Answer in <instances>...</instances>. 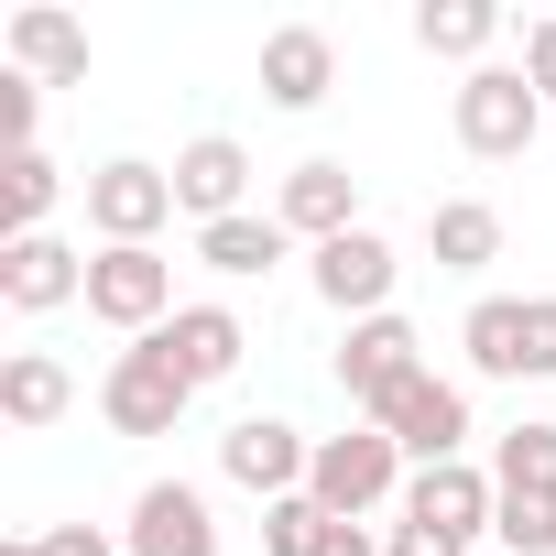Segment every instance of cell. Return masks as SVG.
Segmentation results:
<instances>
[{"label": "cell", "mask_w": 556, "mask_h": 556, "mask_svg": "<svg viewBox=\"0 0 556 556\" xmlns=\"http://www.w3.org/2000/svg\"><path fill=\"white\" fill-rule=\"evenodd\" d=\"M317 556H382V534H371V523H328V545H317Z\"/></svg>", "instance_id": "1f68e13d"}, {"label": "cell", "mask_w": 556, "mask_h": 556, "mask_svg": "<svg viewBox=\"0 0 556 556\" xmlns=\"http://www.w3.org/2000/svg\"><path fill=\"white\" fill-rule=\"evenodd\" d=\"M55 197H66L55 153H45V142H34V153H12V164H0V240H34V229L55 218Z\"/></svg>", "instance_id": "7402d4cb"}, {"label": "cell", "mask_w": 556, "mask_h": 556, "mask_svg": "<svg viewBox=\"0 0 556 556\" xmlns=\"http://www.w3.org/2000/svg\"><path fill=\"white\" fill-rule=\"evenodd\" d=\"M523 382H556V295H523Z\"/></svg>", "instance_id": "83f0119b"}, {"label": "cell", "mask_w": 556, "mask_h": 556, "mask_svg": "<svg viewBox=\"0 0 556 556\" xmlns=\"http://www.w3.org/2000/svg\"><path fill=\"white\" fill-rule=\"evenodd\" d=\"M415 469H447V458H469V382H447V371H415L382 415H371Z\"/></svg>", "instance_id": "5b68a950"}, {"label": "cell", "mask_w": 556, "mask_h": 556, "mask_svg": "<svg viewBox=\"0 0 556 556\" xmlns=\"http://www.w3.org/2000/svg\"><path fill=\"white\" fill-rule=\"evenodd\" d=\"M0 556H121V545H110L99 523H55V534H12Z\"/></svg>", "instance_id": "4316f807"}, {"label": "cell", "mask_w": 556, "mask_h": 556, "mask_svg": "<svg viewBox=\"0 0 556 556\" xmlns=\"http://www.w3.org/2000/svg\"><path fill=\"white\" fill-rule=\"evenodd\" d=\"M426 251H437V273H491L502 262V207L491 197H437L426 207Z\"/></svg>", "instance_id": "ac0fdd59"}, {"label": "cell", "mask_w": 556, "mask_h": 556, "mask_svg": "<svg viewBox=\"0 0 556 556\" xmlns=\"http://www.w3.org/2000/svg\"><path fill=\"white\" fill-rule=\"evenodd\" d=\"M523 77H534V99H556V12L523 23Z\"/></svg>", "instance_id": "f546056e"}, {"label": "cell", "mask_w": 556, "mask_h": 556, "mask_svg": "<svg viewBox=\"0 0 556 556\" xmlns=\"http://www.w3.org/2000/svg\"><path fill=\"white\" fill-rule=\"evenodd\" d=\"M339 88V45L317 23H285V34H262V99L273 110H317Z\"/></svg>", "instance_id": "2e32d148"}, {"label": "cell", "mask_w": 556, "mask_h": 556, "mask_svg": "<svg viewBox=\"0 0 556 556\" xmlns=\"http://www.w3.org/2000/svg\"><path fill=\"white\" fill-rule=\"evenodd\" d=\"M458 350H469L480 382H523V295H480L469 328H458Z\"/></svg>", "instance_id": "44dd1931"}, {"label": "cell", "mask_w": 556, "mask_h": 556, "mask_svg": "<svg viewBox=\"0 0 556 556\" xmlns=\"http://www.w3.org/2000/svg\"><path fill=\"white\" fill-rule=\"evenodd\" d=\"M491 556H502V545H491Z\"/></svg>", "instance_id": "d6a6232c"}, {"label": "cell", "mask_w": 556, "mask_h": 556, "mask_svg": "<svg viewBox=\"0 0 556 556\" xmlns=\"http://www.w3.org/2000/svg\"><path fill=\"white\" fill-rule=\"evenodd\" d=\"M273 218H285L295 240H317V251H328V240H350V229H361V175H350L339 153H306V164L285 175V197H273Z\"/></svg>", "instance_id": "5bb4252c"}, {"label": "cell", "mask_w": 556, "mask_h": 556, "mask_svg": "<svg viewBox=\"0 0 556 556\" xmlns=\"http://www.w3.org/2000/svg\"><path fill=\"white\" fill-rule=\"evenodd\" d=\"M164 175H175V207H186L197 229L240 218V197H251V153H240L229 131H197V142H186V153H175Z\"/></svg>", "instance_id": "9a60e30c"}, {"label": "cell", "mask_w": 556, "mask_h": 556, "mask_svg": "<svg viewBox=\"0 0 556 556\" xmlns=\"http://www.w3.org/2000/svg\"><path fill=\"white\" fill-rule=\"evenodd\" d=\"M382 556H458V545H437L426 523H393V534H382Z\"/></svg>", "instance_id": "4dcf8cb0"}, {"label": "cell", "mask_w": 556, "mask_h": 556, "mask_svg": "<svg viewBox=\"0 0 556 556\" xmlns=\"http://www.w3.org/2000/svg\"><path fill=\"white\" fill-rule=\"evenodd\" d=\"M0 306H23V317L88 306V251H66L55 229H34V240H0Z\"/></svg>", "instance_id": "7c38bea8"}, {"label": "cell", "mask_w": 556, "mask_h": 556, "mask_svg": "<svg viewBox=\"0 0 556 556\" xmlns=\"http://www.w3.org/2000/svg\"><path fill=\"white\" fill-rule=\"evenodd\" d=\"M491 480L523 491V502H556V426H513L502 458H491Z\"/></svg>", "instance_id": "cb8c5ba5"}, {"label": "cell", "mask_w": 556, "mask_h": 556, "mask_svg": "<svg viewBox=\"0 0 556 556\" xmlns=\"http://www.w3.org/2000/svg\"><path fill=\"white\" fill-rule=\"evenodd\" d=\"M306 273H317V295H328L350 328H361V317H393V285H404V262H393V240H382V229H350V240H328Z\"/></svg>", "instance_id": "8fae6325"}, {"label": "cell", "mask_w": 556, "mask_h": 556, "mask_svg": "<svg viewBox=\"0 0 556 556\" xmlns=\"http://www.w3.org/2000/svg\"><path fill=\"white\" fill-rule=\"evenodd\" d=\"M285 218H273V207H240V218H218V229H197V262L207 273H229V285H251V273H273V262H285Z\"/></svg>", "instance_id": "ffe728a7"}, {"label": "cell", "mask_w": 556, "mask_h": 556, "mask_svg": "<svg viewBox=\"0 0 556 556\" xmlns=\"http://www.w3.org/2000/svg\"><path fill=\"white\" fill-rule=\"evenodd\" d=\"M34 121H45V88H34V77H0V142L34 153Z\"/></svg>", "instance_id": "f1b7e54d"}, {"label": "cell", "mask_w": 556, "mask_h": 556, "mask_svg": "<svg viewBox=\"0 0 556 556\" xmlns=\"http://www.w3.org/2000/svg\"><path fill=\"white\" fill-rule=\"evenodd\" d=\"M66 404H77V382H66V361H55V350H12V361H0V415H12L23 437L66 426Z\"/></svg>", "instance_id": "d6986e66"}, {"label": "cell", "mask_w": 556, "mask_h": 556, "mask_svg": "<svg viewBox=\"0 0 556 556\" xmlns=\"http://www.w3.org/2000/svg\"><path fill=\"white\" fill-rule=\"evenodd\" d=\"M186 404H197V382H186V361L164 350V328H153V339H131V350L99 371V415H110L121 437H175V426H186Z\"/></svg>", "instance_id": "7a4b0ae2"}, {"label": "cell", "mask_w": 556, "mask_h": 556, "mask_svg": "<svg viewBox=\"0 0 556 556\" xmlns=\"http://www.w3.org/2000/svg\"><path fill=\"white\" fill-rule=\"evenodd\" d=\"M218 469H229L240 491H262V502H295L306 469H317V437L285 426V415H240V426L218 437Z\"/></svg>", "instance_id": "9c48e42d"}, {"label": "cell", "mask_w": 556, "mask_h": 556, "mask_svg": "<svg viewBox=\"0 0 556 556\" xmlns=\"http://www.w3.org/2000/svg\"><path fill=\"white\" fill-rule=\"evenodd\" d=\"M164 218H175V175H164V164L121 153V164L88 175V229H99V251H153Z\"/></svg>", "instance_id": "277c9868"}, {"label": "cell", "mask_w": 556, "mask_h": 556, "mask_svg": "<svg viewBox=\"0 0 556 556\" xmlns=\"http://www.w3.org/2000/svg\"><path fill=\"white\" fill-rule=\"evenodd\" d=\"M404 480H415V458L382 437V426H350V437H317V469H306V502L328 513V523H361V513H404Z\"/></svg>", "instance_id": "6da1fadb"}, {"label": "cell", "mask_w": 556, "mask_h": 556, "mask_svg": "<svg viewBox=\"0 0 556 556\" xmlns=\"http://www.w3.org/2000/svg\"><path fill=\"white\" fill-rule=\"evenodd\" d=\"M88 317L121 339H153L175 317V262L164 251H88Z\"/></svg>", "instance_id": "8992f818"}, {"label": "cell", "mask_w": 556, "mask_h": 556, "mask_svg": "<svg viewBox=\"0 0 556 556\" xmlns=\"http://www.w3.org/2000/svg\"><path fill=\"white\" fill-rule=\"evenodd\" d=\"M164 350H175V361H186V382L207 393V382H229V371L251 361V328H240L229 306H175V317H164Z\"/></svg>", "instance_id": "e0dca14e"}, {"label": "cell", "mask_w": 556, "mask_h": 556, "mask_svg": "<svg viewBox=\"0 0 556 556\" xmlns=\"http://www.w3.org/2000/svg\"><path fill=\"white\" fill-rule=\"evenodd\" d=\"M491 545H502V556H556V502H523V491H502V513H491Z\"/></svg>", "instance_id": "d4e9b609"}, {"label": "cell", "mask_w": 556, "mask_h": 556, "mask_svg": "<svg viewBox=\"0 0 556 556\" xmlns=\"http://www.w3.org/2000/svg\"><path fill=\"white\" fill-rule=\"evenodd\" d=\"M491 34H502V12H491V0H415V45L426 55H491Z\"/></svg>", "instance_id": "603a6c76"}, {"label": "cell", "mask_w": 556, "mask_h": 556, "mask_svg": "<svg viewBox=\"0 0 556 556\" xmlns=\"http://www.w3.org/2000/svg\"><path fill=\"white\" fill-rule=\"evenodd\" d=\"M121 556H218V513L197 480H142L131 523H121Z\"/></svg>", "instance_id": "30bf717a"}, {"label": "cell", "mask_w": 556, "mask_h": 556, "mask_svg": "<svg viewBox=\"0 0 556 556\" xmlns=\"http://www.w3.org/2000/svg\"><path fill=\"white\" fill-rule=\"evenodd\" d=\"M491 513H502V480H491V469H469V458H447V469H415V480H404V523H426V534H437V545H458V556L491 534Z\"/></svg>", "instance_id": "ba28073f"}, {"label": "cell", "mask_w": 556, "mask_h": 556, "mask_svg": "<svg viewBox=\"0 0 556 556\" xmlns=\"http://www.w3.org/2000/svg\"><path fill=\"white\" fill-rule=\"evenodd\" d=\"M534 131H545V99H534L523 66H469L458 77V153L513 164V153H534Z\"/></svg>", "instance_id": "3957f363"}, {"label": "cell", "mask_w": 556, "mask_h": 556, "mask_svg": "<svg viewBox=\"0 0 556 556\" xmlns=\"http://www.w3.org/2000/svg\"><path fill=\"white\" fill-rule=\"evenodd\" d=\"M0 55H12V77H34V88H77L88 77V23L55 12V0H23V12L0 23Z\"/></svg>", "instance_id": "4fadbf2b"}, {"label": "cell", "mask_w": 556, "mask_h": 556, "mask_svg": "<svg viewBox=\"0 0 556 556\" xmlns=\"http://www.w3.org/2000/svg\"><path fill=\"white\" fill-rule=\"evenodd\" d=\"M328 545V513L295 491V502H262V556H317Z\"/></svg>", "instance_id": "484cf974"}, {"label": "cell", "mask_w": 556, "mask_h": 556, "mask_svg": "<svg viewBox=\"0 0 556 556\" xmlns=\"http://www.w3.org/2000/svg\"><path fill=\"white\" fill-rule=\"evenodd\" d=\"M415 371H426V339H415V317H361V328L339 339V393L361 404V426H371V415H382V404H393Z\"/></svg>", "instance_id": "52a82bcc"}]
</instances>
